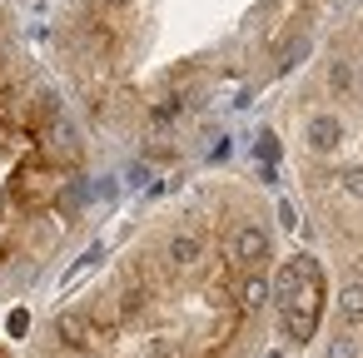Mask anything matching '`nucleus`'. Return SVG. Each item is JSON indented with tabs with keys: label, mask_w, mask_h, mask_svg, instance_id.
<instances>
[{
	"label": "nucleus",
	"mask_w": 363,
	"mask_h": 358,
	"mask_svg": "<svg viewBox=\"0 0 363 358\" xmlns=\"http://www.w3.org/2000/svg\"><path fill=\"white\" fill-rule=\"evenodd\" d=\"M85 204V135L0 6V284L50 259Z\"/></svg>",
	"instance_id": "obj_1"
},
{
	"label": "nucleus",
	"mask_w": 363,
	"mask_h": 358,
	"mask_svg": "<svg viewBox=\"0 0 363 358\" xmlns=\"http://www.w3.org/2000/svg\"><path fill=\"white\" fill-rule=\"evenodd\" d=\"M224 254H229V264H239L244 274H254V264H259V259H269V234H264V229H254V224H239V229L229 234Z\"/></svg>",
	"instance_id": "obj_2"
},
{
	"label": "nucleus",
	"mask_w": 363,
	"mask_h": 358,
	"mask_svg": "<svg viewBox=\"0 0 363 358\" xmlns=\"http://www.w3.org/2000/svg\"><path fill=\"white\" fill-rule=\"evenodd\" d=\"M313 269H318V264H313V259H303V254H298V259H289V264H284V269L274 274V284H269V293H274V303L284 308V303L294 298V289H298V284H303V279H308Z\"/></svg>",
	"instance_id": "obj_3"
},
{
	"label": "nucleus",
	"mask_w": 363,
	"mask_h": 358,
	"mask_svg": "<svg viewBox=\"0 0 363 358\" xmlns=\"http://www.w3.org/2000/svg\"><path fill=\"white\" fill-rule=\"evenodd\" d=\"M264 303H269V279L264 274H244L239 279V308L244 313H259Z\"/></svg>",
	"instance_id": "obj_4"
},
{
	"label": "nucleus",
	"mask_w": 363,
	"mask_h": 358,
	"mask_svg": "<svg viewBox=\"0 0 363 358\" xmlns=\"http://www.w3.org/2000/svg\"><path fill=\"white\" fill-rule=\"evenodd\" d=\"M338 313H343V318H363V284H343V293H338Z\"/></svg>",
	"instance_id": "obj_5"
},
{
	"label": "nucleus",
	"mask_w": 363,
	"mask_h": 358,
	"mask_svg": "<svg viewBox=\"0 0 363 358\" xmlns=\"http://www.w3.org/2000/svg\"><path fill=\"white\" fill-rule=\"evenodd\" d=\"M279 318H284V328H289L294 343H303V338L313 333V313H279Z\"/></svg>",
	"instance_id": "obj_6"
},
{
	"label": "nucleus",
	"mask_w": 363,
	"mask_h": 358,
	"mask_svg": "<svg viewBox=\"0 0 363 358\" xmlns=\"http://www.w3.org/2000/svg\"><path fill=\"white\" fill-rule=\"evenodd\" d=\"M313 135H318V145H333V135H338V120L318 115V120H313Z\"/></svg>",
	"instance_id": "obj_7"
},
{
	"label": "nucleus",
	"mask_w": 363,
	"mask_h": 358,
	"mask_svg": "<svg viewBox=\"0 0 363 358\" xmlns=\"http://www.w3.org/2000/svg\"><path fill=\"white\" fill-rule=\"evenodd\" d=\"M328 358H353V338H348V333H338V338L328 343Z\"/></svg>",
	"instance_id": "obj_8"
},
{
	"label": "nucleus",
	"mask_w": 363,
	"mask_h": 358,
	"mask_svg": "<svg viewBox=\"0 0 363 358\" xmlns=\"http://www.w3.org/2000/svg\"><path fill=\"white\" fill-rule=\"evenodd\" d=\"M328 80H333V90H348V65H343V60H333V70H328Z\"/></svg>",
	"instance_id": "obj_9"
},
{
	"label": "nucleus",
	"mask_w": 363,
	"mask_h": 358,
	"mask_svg": "<svg viewBox=\"0 0 363 358\" xmlns=\"http://www.w3.org/2000/svg\"><path fill=\"white\" fill-rule=\"evenodd\" d=\"M343 189H348V194H363V169H348V174H343Z\"/></svg>",
	"instance_id": "obj_10"
},
{
	"label": "nucleus",
	"mask_w": 363,
	"mask_h": 358,
	"mask_svg": "<svg viewBox=\"0 0 363 358\" xmlns=\"http://www.w3.org/2000/svg\"><path fill=\"white\" fill-rule=\"evenodd\" d=\"M0 358H11V353H6V348H0Z\"/></svg>",
	"instance_id": "obj_11"
}]
</instances>
